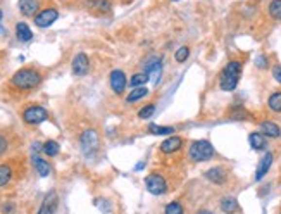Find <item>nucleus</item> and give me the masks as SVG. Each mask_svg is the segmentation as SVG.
Instances as JSON below:
<instances>
[{
  "label": "nucleus",
  "instance_id": "9",
  "mask_svg": "<svg viewBox=\"0 0 281 214\" xmlns=\"http://www.w3.org/2000/svg\"><path fill=\"white\" fill-rule=\"evenodd\" d=\"M71 69L74 76H85L88 73V69H90V59H88L87 54L85 52L76 54L71 62Z\"/></svg>",
  "mask_w": 281,
  "mask_h": 214
},
{
  "label": "nucleus",
  "instance_id": "40",
  "mask_svg": "<svg viewBox=\"0 0 281 214\" xmlns=\"http://www.w3.org/2000/svg\"><path fill=\"white\" fill-rule=\"evenodd\" d=\"M280 214H281V213H280Z\"/></svg>",
  "mask_w": 281,
  "mask_h": 214
},
{
  "label": "nucleus",
  "instance_id": "32",
  "mask_svg": "<svg viewBox=\"0 0 281 214\" xmlns=\"http://www.w3.org/2000/svg\"><path fill=\"white\" fill-rule=\"evenodd\" d=\"M188 57H190V47H179L178 50L175 52V59H176V62H185V61H188Z\"/></svg>",
  "mask_w": 281,
  "mask_h": 214
},
{
  "label": "nucleus",
  "instance_id": "21",
  "mask_svg": "<svg viewBox=\"0 0 281 214\" xmlns=\"http://www.w3.org/2000/svg\"><path fill=\"white\" fill-rule=\"evenodd\" d=\"M148 88L147 87H138V88H133L131 92L128 93V97H126V102L128 104H133V102H138V100H141L143 97L148 95Z\"/></svg>",
  "mask_w": 281,
  "mask_h": 214
},
{
  "label": "nucleus",
  "instance_id": "20",
  "mask_svg": "<svg viewBox=\"0 0 281 214\" xmlns=\"http://www.w3.org/2000/svg\"><path fill=\"white\" fill-rule=\"evenodd\" d=\"M87 9L90 11H99V12H109L112 4H110V0H87L85 2Z\"/></svg>",
  "mask_w": 281,
  "mask_h": 214
},
{
  "label": "nucleus",
  "instance_id": "3",
  "mask_svg": "<svg viewBox=\"0 0 281 214\" xmlns=\"http://www.w3.org/2000/svg\"><path fill=\"white\" fill-rule=\"evenodd\" d=\"M216 154L212 143L209 140H195L190 143V149H188V157L193 162H205V160H211Z\"/></svg>",
  "mask_w": 281,
  "mask_h": 214
},
{
  "label": "nucleus",
  "instance_id": "28",
  "mask_svg": "<svg viewBox=\"0 0 281 214\" xmlns=\"http://www.w3.org/2000/svg\"><path fill=\"white\" fill-rule=\"evenodd\" d=\"M164 214H185V207L179 200H173L164 207Z\"/></svg>",
  "mask_w": 281,
  "mask_h": 214
},
{
  "label": "nucleus",
  "instance_id": "16",
  "mask_svg": "<svg viewBox=\"0 0 281 214\" xmlns=\"http://www.w3.org/2000/svg\"><path fill=\"white\" fill-rule=\"evenodd\" d=\"M261 133L264 137L269 138H280L281 137V128L273 121H262L261 123Z\"/></svg>",
  "mask_w": 281,
  "mask_h": 214
},
{
  "label": "nucleus",
  "instance_id": "4",
  "mask_svg": "<svg viewBox=\"0 0 281 214\" xmlns=\"http://www.w3.org/2000/svg\"><path fill=\"white\" fill-rule=\"evenodd\" d=\"M49 119V111L42 106H28L23 111V121L30 126L42 125Z\"/></svg>",
  "mask_w": 281,
  "mask_h": 214
},
{
  "label": "nucleus",
  "instance_id": "15",
  "mask_svg": "<svg viewBox=\"0 0 281 214\" xmlns=\"http://www.w3.org/2000/svg\"><path fill=\"white\" fill-rule=\"evenodd\" d=\"M31 162H33L35 169H36V173H38L42 178H47V176H50V173H52V166L49 164V160H45L43 157L33 154V157H31Z\"/></svg>",
  "mask_w": 281,
  "mask_h": 214
},
{
  "label": "nucleus",
  "instance_id": "1",
  "mask_svg": "<svg viewBox=\"0 0 281 214\" xmlns=\"http://www.w3.org/2000/svg\"><path fill=\"white\" fill-rule=\"evenodd\" d=\"M42 73L38 69L35 68H21L19 71H16L11 78V85L18 90H23V92H28V90H33L36 88L40 83H42Z\"/></svg>",
  "mask_w": 281,
  "mask_h": 214
},
{
  "label": "nucleus",
  "instance_id": "39",
  "mask_svg": "<svg viewBox=\"0 0 281 214\" xmlns=\"http://www.w3.org/2000/svg\"><path fill=\"white\" fill-rule=\"evenodd\" d=\"M175 2H178V0H175Z\"/></svg>",
  "mask_w": 281,
  "mask_h": 214
},
{
  "label": "nucleus",
  "instance_id": "6",
  "mask_svg": "<svg viewBox=\"0 0 281 214\" xmlns=\"http://www.w3.org/2000/svg\"><path fill=\"white\" fill-rule=\"evenodd\" d=\"M145 187L152 195H164L169 190V185H167L166 178L159 173H150V175L145 178Z\"/></svg>",
  "mask_w": 281,
  "mask_h": 214
},
{
  "label": "nucleus",
  "instance_id": "36",
  "mask_svg": "<svg viewBox=\"0 0 281 214\" xmlns=\"http://www.w3.org/2000/svg\"><path fill=\"white\" fill-rule=\"evenodd\" d=\"M12 211H14V204L12 202H5L4 206H2V213L4 214H11Z\"/></svg>",
  "mask_w": 281,
  "mask_h": 214
},
{
  "label": "nucleus",
  "instance_id": "19",
  "mask_svg": "<svg viewBox=\"0 0 281 214\" xmlns=\"http://www.w3.org/2000/svg\"><path fill=\"white\" fill-rule=\"evenodd\" d=\"M16 36H18V40L19 42H31L33 40V31L30 30V26H28L26 23H18L16 24Z\"/></svg>",
  "mask_w": 281,
  "mask_h": 214
},
{
  "label": "nucleus",
  "instance_id": "35",
  "mask_svg": "<svg viewBox=\"0 0 281 214\" xmlns=\"http://www.w3.org/2000/svg\"><path fill=\"white\" fill-rule=\"evenodd\" d=\"M273 78L281 85V66H274L273 68Z\"/></svg>",
  "mask_w": 281,
  "mask_h": 214
},
{
  "label": "nucleus",
  "instance_id": "31",
  "mask_svg": "<svg viewBox=\"0 0 281 214\" xmlns=\"http://www.w3.org/2000/svg\"><path fill=\"white\" fill-rule=\"evenodd\" d=\"M231 119H236V121H243V119H248L250 118V114H248L245 109H243L242 106H235L233 107V111H231Z\"/></svg>",
  "mask_w": 281,
  "mask_h": 214
},
{
  "label": "nucleus",
  "instance_id": "29",
  "mask_svg": "<svg viewBox=\"0 0 281 214\" xmlns=\"http://www.w3.org/2000/svg\"><path fill=\"white\" fill-rule=\"evenodd\" d=\"M267 11H269V16L273 19L280 21L281 19V0H273L269 4V7H267Z\"/></svg>",
  "mask_w": 281,
  "mask_h": 214
},
{
  "label": "nucleus",
  "instance_id": "23",
  "mask_svg": "<svg viewBox=\"0 0 281 214\" xmlns=\"http://www.w3.org/2000/svg\"><path fill=\"white\" fill-rule=\"evenodd\" d=\"M12 176H14V171H12L11 166H9V164H0V188L11 183Z\"/></svg>",
  "mask_w": 281,
  "mask_h": 214
},
{
  "label": "nucleus",
  "instance_id": "24",
  "mask_svg": "<svg viewBox=\"0 0 281 214\" xmlns=\"http://www.w3.org/2000/svg\"><path fill=\"white\" fill-rule=\"evenodd\" d=\"M42 152L45 154L47 157H55L59 152H61V145H59L55 140H47L45 143H43Z\"/></svg>",
  "mask_w": 281,
  "mask_h": 214
},
{
  "label": "nucleus",
  "instance_id": "38",
  "mask_svg": "<svg viewBox=\"0 0 281 214\" xmlns=\"http://www.w3.org/2000/svg\"><path fill=\"white\" fill-rule=\"evenodd\" d=\"M197 214H211V213H207V211H202V213H197Z\"/></svg>",
  "mask_w": 281,
  "mask_h": 214
},
{
  "label": "nucleus",
  "instance_id": "34",
  "mask_svg": "<svg viewBox=\"0 0 281 214\" xmlns=\"http://www.w3.org/2000/svg\"><path fill=\"white\" fill-rule=\"evenodd\" d=\"M7 149H9V140L5 137H2V135H0V157L7 152Z\"/></svg>",
  "mask_w": 281,
  "mask_h": 214
},
{
  "label": "nucleus",
  "instance_id": "22",
  "mask_svg": "<svg viewBox=\"0 0 281 214\" xmlns=\"http://www.w3.org/2000/svg\"><path fill=\"white\" fill-rule=\"evenodd\" d=\"M219 207H221V211H223V213L233 214L236 209H238V202H236L235 197H224V199H221Z\"/></svg>",
  "mask_w": 281,
  "mask_h": 214
},
{
  "label": "nucleus",
  "instance_id": "13",
  "mask_svg": "<svg viewBox=\"0 0 281 214\" xmlns=\"http://www.w3.org/2000/svg\"><path fill=\"white\" fill-rule=\"evenodd\" d=\"M273 152H266L264 156H262L261 162H259L257 169H255V181H261L264 176L267 175V171L271 169V166H273Z\"/></svg>",
  "mask_w": 281,
  "mask_h": 214
},
{
  "label": "nucleus",
  "instance_id": "18",
  "mask_svg": "<svg viewBox=\"0 0 281 214\" xmlns=\"http://www.w3.org/2000/svg\"><path fill=\"white\" fill-rule=\"evenodd\" d=\"M248 143L254 150H264L267 147V140L266 137L261 133V131H252L248 135Z\"/></svg>",
  "mask_w": 281,
  "mask_h": 214
},
{
  "label": "nucleus",
  "instance_id": "26",
  "mask_svg": "<svg viewBox=\"0 0 281 214\" xmlns=\"http://www.w3.org/2000/svg\"><path fill=\"white\" fill-rule=\"evenodd\" d=\"M267 107L273 112H281V92H274L267 99Z\"/></svg>",
  "mask_w": 281,
  "mask_h": 214
},
{
  "label": "nucleus",
  "instance_id": "10",
  "mask_svg": "<svg viewBox=\"0 0 281 214\" xmlns=\"http://www.w3.org/2000/svg\"><path fill=\"white\" fill-rule=\"evenodd\" d=\"M57 207H59V195L55 190H50L49 194L43 197L42 206H40V209L36 214H55Z\"/></svg>",
  "mask_w": 281,
  "mask_h": 214
},
{
  "label": "nucleus",
  "instance_id": "2",
  "mask_svg": "<svg viewBox=\"0 0 281 214\" xmlns=\"http://www.w3.org/2000/svg\"><path fill=\"white\" fill-rule=\"evenodd\" d=\"M240 76H242V62L229 61L219 74L221 90H223V92H233V90L238 87Z\"/></svg>",
  "mask_w": 281,
  "mask_h": 214
},
{
  "label": "nucleus",
  "instance_id": "8",
  "mask_svg": "<svg viewBox=\"0 0 281 214\" xmlns=\"http://www.w3.org/2000/svg\"><path fill=\"white\" fill-rule=\"evenodd\" d=\"M59 18V11L55 7H45L35 16L33 21L38 28H49L52 26Z\"/></svg>",
  "mask_w": 281,
  "mask_h": 214
},
{
  "label": "nucleus",
  "instance_id": "27",
  "mask_svg": "<svg viewBox=\"0 0 281 214\" xmlns=\"http://www.w3.org/2000/svg\"><path fill=\"white\" fill-rule=\"evenodd\" d=\"M148 133L157 135V137H166V135H173L175 133V128L173 126H159V125H150L148 126Z\"/></svg>",
  "mask_w": 281,
  "mask_h": 214
},
{
  "label": "nucleus",
  "instance_id": "37",
  "mask_svg": "<svg viewBox=\"0 0 281 214\" xmlns=\"http://www.w3.org/2000/svg\"><path fill=\"white\" fill-rule=\"evenodd\" d=\"M2 18H4V12H2V9H0V21H2Z\"/></svg>",
  "mask_w": 281,
  "mask_h": 214
},
{
  "label": "nucleus",
  "instance_id": "14",
  "mask_svg": "<svg viewBox=\"0 0 281 214\" xmlns=\"http://www.w3.org/2000/svg\"><path fill=\"white\" fill-rule=\"evenodd\" d=\"M183 147V140L178 137V135H171L169 138H166V140L160 143V152L162 154H175L178 152L179 149Z\"/></svg>",
  "mask_w": 281,
  "mask_h": 214
},
{
  "label": "nucleus",
  "instance_id": "17",
  "mask_svg": "<svg viewBox=\"0 0 281 214\" xmlns=\"http://www.w3.org/2000/svg\"><path fill=\"white\" fill-rule=\"evenodd\" d=\"M160 69H162V59L157 57V55H152V57H148L147 62H145L143 73H147L148 76H150V74H157V76H159Z\"/></svg>",
  "mask_w": 281,
  "mask_h": 214
},
{
  "label": "nucleus",
  "instance_id": "25",
  "mask_svg": "<svg viewBox=\"0 0 281 214\" xmlns=\"http://www.w3.org/2000/svg\"><path fill=\"white\" fill-rule=\"evenodd\" d=\"M148 80H150V76L147 73H137L129 78V87H131V90L138 87H145L148 83Z\"/></svg>",
  "mask_w": 281,
  "mask_h": 214
},
{
  "label": "nucleus",
  "instance_id": "33",
  "mask_svg": "<svg viewBox=\"0 0 281 214\" xmlns=\"http://www.w3.org/2000/svg\"><path fill=\"white\" fill-rule=\"evenodd\" d=\"M255 66H257L259 69H267L269 68V61H267L266 55H257V57H255Z\"/></svg>",
  "mask_w": 281,
  "mask_h": 214
},
{
  "label": "nucleus",
  "instance_id": "12",
  "mask_svg": "<svg viewBox=\"0 0 281 214\" xmlns=\"http://www.w3.org/2000/svg\"><path fill=\"white\" fill-rule=\"evenodd\" d=\"M204 176L214 185H224V183H226V180H228V173H226V169L219 168V166L207 169V171L204 173Z\"/></svg>",
  "mask_w": 281,
  "mask_h": 214
},
{
  "label": "nucleus",
  "instance_id": "30",
  "mask_svg": "<svg viewBox=\"0 0 281 214\" xmlns=\"http://www.w3.org/2000/svg\"><path fill=\"white\" fill-rule=\"evenodd\" d=\"M154 112H156V104H147V106H143L138 111V118L140 119H150L154 116Z\"/></svg>",
  "mask_w": 281,
  "mask_h": 214
},
{
  "label": "nucleus",
  "instance_id": "7",
  "mask_svg": "<svg viewBox=\"0 0 281 214\" xmlns=\"http://www.w3.org/2000/svg\"><path fill=\"white\" fill-rule=\"evenodd\" d=\"M109 85H110V90L116 93V95H123L128 87V78H126L124 71L121 69H112L109 74Z\"/></svg>",
  "mask_w": 281,
  "mask_h": 214
},
{
  "label": "nucleus",
  "instance_id": "5",
  "mask_svg": "<svg viewBox=\"0 0 281 214\" xmlns=\"http://www.w3.org/2000/svg\"><path fill=\"white\" fill-rule=\"evenodd\" d=\"M99 143H100V138L95 130H87L81 133V137H80L81 152H83L87 157H91L97 150H99Z\"/></svg>",
  "mask_w": 281,
  "mask_h": 214
},
{
  "label": "nucleus",
  "instance_id": "11",
  "mask_svg": "<svg viewBox=\"0 0 281 214\" xmlns=\"http://www.w3.org/2000/svg\"><path fill=\"white\" fill-rule=\"evenodd\" d=\"M18 9L24 18H35L42 9V0H18Z\"/></svg>",
  "mask_w": 281,
  "mask_h": 214
}]
</instances>
